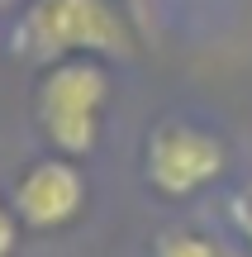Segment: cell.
I'll return each mask as SVG.
<instances>
[{
    "label": "cell",
    "mask_w": 252,
    "mask_h": 257,
    "mask_svg": "<svg viewBox=\"0 0 252 257\" xmlns=\"http://www.w3.org/2000/svg\"><path fill=\"white\" fill-rule=\"evenodd\" d=\"M5 200L15 219L24 224V233H62L81 219L86 200H91V181H86V167L76 157L43 153L15 172Z\"/></svg>",
    "instance_id": "277c9868"
},
{
    "label": "cell",
    "mask_w": 252,
    "mask_h": 257,
    "mask_svg": "<svg viewBox=\"0 0 252 257\" xmlns=\"http://www.w3.org/2000/svg\"><path fill=\"white\" fill-rule=\"evenodd\" d=\"M19 238H24V224L15 219L10 200L0 195V257H15V252H19Z\"/></svg>",
    "instance_id": "52a82bcc"
},
{
    "label": "cell",
    "mask_w": 252,
    "mask_h": 257,
    "mask_svg": "<svg viewBox=\"0 0 252 257\" xmlns=\"http://www.w3.org/2000/svg\"><path fill=\"white\" fill-rule=\"evenodd\" d=\"M110 62L105 57H62V62L38 67L34 81V128L48 143V153L62 157H91L105 134L110 110Z\"/></svg>",
    "instance_id": "6da1fadb"
},
{
    "label": "cell",
    "mask_w": 252,
    "mask_h": 257,
    "mask_svg": "<svg viewBox=\"0 0 252 257\" xmlns=\"http://www.w3.org/2000/svg\"><path fill=\"white\" fill-rule=\"evenodd\" d=\"M148 257H224L214 248V238H205L200 229H186V224H176V229H162L157 238H152Z\"/></svg>",
    "instance_id": "5b68a950"
},
{
    "label": "cell",
    "mask_w": 252,
    "mask_h": 257,
    "mask_svg": "<svg viewBox=\"0 0 252 257\" xmlns=\"http://www.w3.org/2000/svg\"><path fill=\"white\" fill-rule=\"evenodd\" d=\"M24 0H0V15H10V10H19Z\"/></svg>",
    "instance_id": "ba28073f"
},
{
    "label": "cell",
    "mask_w": 252,
    "mask_h": 257,
    "mask_svg": "<svg viewBox=\"0 0 252 257\" xmlns=\"http://www.w3.org/2000/svg\"><path fill=\"white\" fill-rule=\"evenodd\" d=\"M224 214H228V224H233V233L252 248V181H243V186H233V191H228Z\"/></svg>",
    "instance_id": "8992f818"
},
{
    "label": "cell",
    "mask_w": 252,
    "mask_h": 257,
    "mask_svg": "<svg viewBox=\"0 0 252 257\" xmlns=\"http://www.w3.org/2000/svg\"><path fill=\"white\" fill-rule=\"evenodd\" d=\"M138 172L157 200H171V205L195 200L228 172V143L209 124H195L186 114H162L143 138Z\"/></svg>",
    "instance_id": "3957f363"
},
{
    "label": "cell",
    "mask_w": 252,
    "mask_h": 257,
    "mask_svg": "<svg viewBox=\"0 0 252 257\" xmlns=\"http://www.w3.org/2000/svg\"><path fill=\"white\" fill-rule=\"evenodd\" d=\"M10 53L34 67L62 57H124L129 24L110 0H24L10 24Z\"/></svg>",
    "instance_id": "7a4b0ae2"
}]
</instances>
